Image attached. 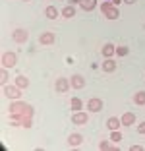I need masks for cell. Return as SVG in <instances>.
I'll list each match as a JSON object with an SVG mask.
<instances>
[{
  "mask_svg": "<svg viewBox=\"0 0 145 151\" xmlns=\"http://www.w3.org/2000/svg\"><path fill=\"white\" fill-rule=\"evenodd\" d=\"M12 39H14V43L23 45V43H27V41H29V31H27V29H23V27H16V29L12 31Z\"/></svg>",
  "mask_w": 145,
  "mask_h": 151,
  "instance_id": "277c9868",
  "label": "cell"
},
{
  "mask_svg": "<svg viewBox=\"0 0 145 151\" xmlns=\"http://www.w3.org/2000/svg\"><path fill=\"white\" fill-rule=\"evenodd\" d=\"M128 52H130V49H128L126 45H120V47H116V56H126Z\"/></svg>",
  "mask_w": 145,
  "mask_h": 151,
  "instance_id": "d4e9b609",
  "label": "cell"
},
{
  "mask_svg": "<svg viewBox=\"0 0 145 151\" xmlns=\"http://www.w3.org/2000/svg\"><path fill=\"white\" fill-rule=\"evenodd\" d=\"M78 4H79V8L85 10V12H93V10L97 8V0H79Z\"/></svg>",
  "mask_w": 145,
  "mask_h": 151,
  "instance_id": "4fadbf2b",
  "label": "cell"
},
{
  "mask_svg": "<svg viewBox=\"0 0 145 151\" xmlns=\"http://www.w3.org/2000/svg\"><path fill=\"white\" fill-rule=\"evenodd\" d=\"M70 107H72V111H81V107H83V103H81V99L79 97H72V101H70Z\"/></svg>",
  "mask_w": 145,
  "mask_h": 151,
  "instance_id": "44dd1931",
  "label": "cell"
},
{
  "mask_svg": "<svg viewBox=\"0 0 145 151\" xmlns=\"http://www.w3.org/2000/svg\"><path fill=\"white\" fill-rule=\"evenodd\" d=\"M45 16H47L48 19H56L58 18V8L56 6H47V8H45Z\"/></svg>",
  "mask_w": 145,
  "mask_h": 151,
  "instance_id": "d6986e66",
  "label": "cell"
},
{
  "mask_svg": "<svg viewBox=\"0 0 145 151\" xmlns=\"http://www.w3.org/2000/svg\"><path fill=\"white\" fill-rule=\"evenodd\" d=\"M101 52H103V56H105V58H110L112 54H116V47L112 43H105V47H103Z\"/></svg>",
  "mask_w": 145,
  "mask_h": 151,
  "instance_id": "ac0fdd59",
  "label": "cell"
},
{
  "mask_svg": "<svg viewBox=\"0 0 145 151\" xmlns=\"http://www.w3.org/2000/svg\"><path fill=\"white\" fill-rule=\"evenodd\" d=\"M110 2H112L114 6H118V4H120V0H110ZM122 2H124V0H122Z\"/></svg>",
  "mask_w": 145,
  "mask_h": 151,
  "instance_id": "f546056e",
  "label": "cell"
},
{
  "mask_svg": "<svg viewBox=\"0 0 145 151\" xmlns=\"http://www.w3.org/2000/svg\"><path fill=\"white\" fill-rule=\"evenodd\" d=\"M134 103L139 105V107H143L145 105V91H137V93L134 95Z\"/></svg>",
  "mask_w": 145,
  "mask_h": 151,
  "instance_id": "7402d4cb",
  "label": "cell"
},
{
  "mask_svg": "<svg viewBox=\"0 0 145 151\" xmlns=\"http://www.w3.org/2000/svg\"><path fill=\"white\" fill-rule=\"evenodd\" d=\"M70 83H72V87H74V89H83L85 87V78L81 74H74L70 78Z\"/></svg>",
  "mask_w": 145,
  "mask_h": 151,
  "instance_id": "30bf717a",
  "label": "cell"
},
{
  "mask_svg": "<svg viewBox=\"0 0 145 151\" xmlns=\"http://www.w3.org/2000/svg\"><path fill=\"white\" fill-rule=\"evenodd\" d=\"M99 149H110V151H116L118 147H116L114 143H110V142H101V143H99Z\"/></svg>",
  "mask_w": 145,
  "mask_h": 151,
  "instance_id": "cb8c5ba5",
  "label": "cell"
},
{
  "mask_svg": "<svg viewBox=\"0 0 145 151\" xmlns=\"http://www.w3.org/2000/svg\"><path fill=\"white\" fill-rule=\"evenodd\" d=\"M120 120H122V126H134L136 124V114L134 112H124Z\"/></svg>",
  "mask_w": 145,
  "mask_h": 151,
  "instance_id": "5bb4252c",
  "label": "cell"
},
{
  "mask_svg": "<svg viewBox=\"0 0 145 151\" xmlns=\"http://www.w3.org/2000/svg\"><path fill=\"white\" fill-rule=\"evenodd\" d=\"M72 122H74V126H85L89 122V114L85 111H75L72 114Z\"/></svg>",
  "mask_w": 145,
  "mask_h": 151,
  "instance_id": "8992f818",
  "label": "cell"
},
{
  "mask_svg": "<svg viewBox=\"0 0 145 151\" xmlns=\"http://www.w3.org/2000/svg\"><path fill=\"white\" fill-rule=\"evenodd\" d=\"M70 2H79V0H70Z\"/></svg>",
  "mask_w": 145,
  "mask_h": 151,
  "instance_id": "4dcf8cb0",
  "label": "cell"
},
{
  "mask_svg": "<svg viewBox=\"0 0 145 151\" xmlns=\"http://www.w3.org/2000/svg\"><path fill=\"white\" fill-rule=\"evenodd\" d=\"M81 142H83V136H81V134H70V136H68V145L70 147H78V145H81Z\"/></svg>",
  "mask_w": 145,
  "mask_h": 151,
  "instance_id": "7c38bea8",
  "label": "cell"
},
{
  "mask_svg": "<svg viewBox=\"0 0 145 151\" xmlns=\"http://www.w3.org/2000/svg\"><path fill=\"white\" fill-rule=\"evenodd\" d=\"M122 138H124V136L118 132V130H112V134H110V142H116V143H118V142H122Z\"/></svg>",
  "mask_w": 145,
  "mask_h": 151,
  "instance_id": "484cf974",
  "label": "cell"
},
{
  "mask_svg": "<svg viewBox=\"0 0 145 151\" xmlns=\"http://www.w3.org/2000/svg\"><path fill=\"white\" fill-rule=\"evenodd\" d=\"M16 85H18L19 89H27L29 87V80H27L25 76H18V78H16Z\"/></svg>",
  "mask_w": 145,
  "mask_h": 151,
  "instance_id": "ffe728a7",
  "label": "cell"
},
{
  "mask_svg": "<svg viewBox=\"0 0 145 151\" xmlns=\"http://www.w3.org/2000/svg\"><path fill=\"white\" fill-rule=\"evenodd\" d=\"M60 14H62V18H66V19L74 18V16H75V6H74V4H68V6H64Z\"/></svg>",
  "mask_w": 145,
  "mask_h": 151,
  "instance_id": "2e32d148",
  "label": "cell"
},
{
  "mask_svg": "<svg viewBox=\"0 0 145 151\" xmlns=\"http://www.w3.org/2000/svg\"><path fill=\"white\" fill-rule=\"evenodd\" d=\"M2 93H4L6 99H12V101H16V99L22 97V89H19L18 85H4Z\"/></svg>",
  "mask_w": 145,
  "mask_h": 151,
  "instance_id": "5b68a950",
  "label": "cell"
},
{
  "mask_svg": "<svg viewBox=\"0 0 145 151\" xmlns=\"http://www.w3.org/2000/svg\"><path fill=\"white\" fill-rule=\"evenodd\" d=\"M124 2H126V4H136L137 0H124Z\"/></svg>",
  "mask_w": 145,
  "mask_h": 151,
  "instance_id": "f1b7e54d",
  "label": "cell"
},
{
  "mask_svg": "<svg viewBox=\"0 0 145 151\" xmlns=\"http://www.w3.org/2000/svg\"><path fill=\"white\" fill-rule=\"evenodd\" d=\"M120 126H122V120L120 118H116V116H110L108 120H106V128L112 132V130H118Z\"/></svg>",
  "mask_w": 145,
  "mask_h": 151,
  "instance_id": "9a60e30c",
  "label": "cell"
},
{
  "mask_svg": "<svg viewBox=\"0 0 145 151\" xmlns=\"http://www.w3.org/2000/svg\"><path fill=\"white\" fill-rule=\"evenodd\" d=\"M8 111H10V114H25V116H33L35 114L33 105H29V103H25V101H19V99L12 101V105H10Z\"/></svg>",
  "mask_w": 145,
  "mask_h": 151,
  "instance_id": "6da1fadb",
  "label": "cell"
},
{
  "mask_svg": "<svg viewBox=\"0 0 145 151\" xmlns=\"http://www.w3.org/2000/svg\"><path fill=\"white\" fill-rule=\"evenodd\" d=\"M8 80H10V76H8V68H2V72H0V83L6 85V83H8Z\"/></svg>",
  "mask_w": 145,
  "mask_h": 151,
  "instance_id": "603a6c76",
  "label": "cell"
},
{
  "mask_svg": "<svg viewBox=\"0 0 145 151\" xmlns=\"http://www.w3.org/2000/svg\"><path fill=\"white\" fill-rule=\"evenodd\" d=\"M12 116V126H19V128H31L33 126V116H25V114H10Z\"/></svg>",
  "mask_w": 145,
  "mask_h": 151,
  "instance_id": "3957f363",
  "label": "cell"
},
{
  "mask_svg": "<svg viewBox=\"0 0 145 151\" xmlns=\"http://www.w3.org/2000/svg\"><path fill=\"white\" fill-rule=\"evenodd\" d=\"M103 70L106 72V74H112V72L116 70V62L112 60V58H105V62H103Z\"/></svg>",
  "mask_w": 145,
  "mask_h": 151,
  "instance_id": "e0dca14e",
  "label": "cell"
},
{
  "mask_svg": "<svg viewBox=\"0 0 145 151\" xmlns=\"http://www.w3.org/2000/svg\"><path fill=\"white\" fill-rule=\"evenodd\" d=\"M70 87H72V83H70L68 78H58V80L54 81V89H56L58 93H66Z\"/></svg>",
  "mask_w": 145,
  "mask_h": 151,
  "instance_id": "9c48e42d",
  "label": "cell"
},
{
  "mask_svg": "<svg viewBox=\"0 0 145 151\" xmlns=\"http://www.w3.org/2000/svg\"><path fill=\"white\" fill-rule=\"evenodd\" d=\"M137 132H139V134H143V136H145V120L137 124Z\"/></svg>",
  "mask_w": 145,
  "mask_h": 151,
  "instance_id": "4316f807",
  "label": "cell"
},
{
  "mask_svg": "<svg viewBox=\"0 0 145 151\" xmlns=\"http://www.w3.org/2000/svg\"><path fill=\"white\" fill-rule=\"evenodd\" d=\"M130 149H132V151H141V149H143V147H141V145H132V147H130Z\"/></svg>",
  "mask_w": 145,
  "mask_h": 151,
  "instance_id": "83f0119b",
  "label": "cell"
},
{
  "mask_svg": "<svg viewBox=\"0 0 145 151\" xmlns=\"http://www.w3.org/2000/svg\"><path fill=\"white\" fill-rule=\"evenodd\" d=\"M85 107H87L89 112H101L103 107H105V103H103V99H99V97H91Z\"/></svg>",
  "mask_w": 145,
  "mask_h": 151,
  "instance_id": "ba28073f",
  "label": "cell"
},
{
  "mask_svg": "<svg viewBox=\"0 0 145 151\" xmlns=\"http://www.w3.org/2000/svg\"><path fill=\"white\" fill-rule=\"evenodd\" d=\"M101 12L106 19H118L120 18V10L116 8L110 0H103L101 2Z\"/></svg>",
  "mask_w": 145,
  "mask_h": 151,
  "instance_id": "7a4b0ae2",
  "label": "cell"
},
{
  "mask_svg": "<svg viewBox=\"0 0 145 151\" xmlns=\"http://www.w3.org/2000/svg\"><path fill=\"white\" fill-rule=\"evenodd\" d=\"M54 41H56V35H54L52 31H45L39 35V43L41 45H54Z\"/></svg>",
  "mask_w": 145,
  "mask_h": 151,
  "instance_id": "8fae6325",
  "label": "cell"
},
{
  "mask_svg": "<svg viewBox=\"0 0 145 151\" xmlns=\"http://www.w3.org/2000/svg\"><path fill=\"white\" fill-rule=\"evenodd\" d=\"M0 62H2V68H14L18 64V54L16 52H4Z\"/></svg>",
  "mask_w": 145,
  "mask_h": 151,
  "instance_id": "52a82bcc",
  "label": "cell"
},
{
  "mask_svg": "<svg viewBox=\"0 0 145 151\" xmlns=\"http://www.w3.org/2000/svg\"><path fill=\"white\" fill-rule=\"evenodd\" d=\"M22 2H31V0H22Z\"/></svg>",
  "mask_w": 145,
  "mask_h": 151,
  "instance_id": "1f68e13d",
  "label": "cell"
}]
</instances>
